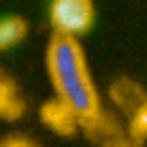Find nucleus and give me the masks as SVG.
Masks as SVG:
<instances>
[{
  "label": "nucleus",
  "mask_w": 147,
  "mask_h": 147,
  "mask_svg": "<svg viewBox=\"0 0 147 147\" xmlns=\"http://www.w3.org/2000/svg\"><path fill=\"white\" fill-rule=\"evenodd\" d=\"M46 71L54 97L76 117L80 130L102 147H141L104 110L102 95L93 80L87 54L78 39L52 35L46 46Z\"/></svg>",
  "instance_id": "f257e3e1"
},
{
  "label": "nucleus",
  "mask_w": 147,
  "mask_h": 147,
  "mask_svg": "<svg viewBox=\"0 0 147 147\" xmlns=\"http://www.w3.org/2000/svg\"><path fill=\"white\" fill-rule=\"evenodd\" d=\"M0 143H2V147H39L28 136H7L5 141H0Z\"/></svg>",
  "instance_id": "6e6552de"
},
{
  "label": "nucleus",
  "mask_w": 147,
  "mask_h": 147,
  "mask_svg": "<svg viewBox=\"0 0 147 147\" xmlns=\"http://www.w3.org/2000/svg\"><path fill=\"white\" fill-rule=\"evenodd\" d=\"M28 22L22 15H5L0 18V54L13 50L26 39Z\"/></svg>",
  "instance_id": "423d86ee"
},
{
  "label": "nucleus",
  "mask_w": 147,
  "mask_h": 147,
  "mask_svg": "<svg viewBox=\"0 0 147 147\" xmlns=\"http://www.w3.org/2000/svg\"><path fill=\"white\" fill-rule=\"evenodd\" d=\"M128 136L134 143H141V145L147 141V97L128 117Z\"/></svg>",
  "instance_id": "0eeeda50"
},
{
  "label": "nucleus",
  "mask_w": 147,
  "mask_h": 147,
  "mask_svg": "<svg viewBox=\"0 0 147 147\" xmlns=\"http://www.w3.org/2000/svg\"><path fill=\"white\" fill-rule=\"evenodd\" d=\"M0 147H2V143H0Z\"/></svg>",
  "instance_id": "1a4fd4ad"
},
{
  "label": "nucleus",
  "mask_w": 147,
  "mask_h": 147,
  "mask_svg": "<svg viewBox=\"0 0 147 147\" xmlns=\"http://www.w3.org/2000/svg\"><path fill=\"white\" fill-rule=\"evenodd\" d=\"M39 119L48 130H52L59 136H74L80 130L76 117L71 115V110L63 104L61 100L52 97V100L43 102L39 108Z\"/></svg>",
  "instance_id": "7ed1b4c3"
},
{
  "label": "nucleus",
  "mask_w": 147,
  "mask_h": 147,
  "mask_svg": "<svg viewBox=\"0 0 147 147\" xmlns=\"http://www.w3.org/2000/svg\"><path fill=\"white\" fill-rule=\"evenodd\" d=\"M52 35L78 39L84 37L95 24L93 0H52L48 9Z\"/></svg>",
  "instance_id": "f03ea898"
},
{
  "label": "nucleus",
  "mask_w": 147,
  "mask_h": 147,
  "mask_svg": "<svg viewBox=\"0 0 147 147\" xmlns=\"http://www.w3.org/2000/svg\"><path fill=\"white\" fill-rule=\"evenodd\" d=\"M110 97H113V102H115L117 106H119L121 110H123L125 115H132L134 110L141 106V102L147 97V91L141 87L138 82H134V80L130 78H117L115 82L110 84Z\"/></svg>",
  "instance_id": "39448f33"
},
{
  "label": "nucleus",
  "mask_w": 147,
  "mask_h": 147,
  "mask_svg": "<svg viewBox=\"0 0 147 147\" xmlns=\"http://www.w3.org/2000/svg\"><path fill=\"white\" fill-rule=\"evenodd\" d=\"M26 113V100L18 80L0 69V121H18Z\"/></svg>",
  "instance_id": "20e7f679"
}]
</instances>
